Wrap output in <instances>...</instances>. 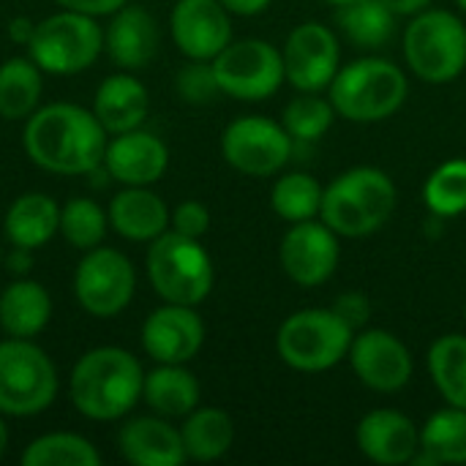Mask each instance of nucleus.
<instances>
[{"label":"nucleus","mask_w":466,"mask_h":466,"mask_svg":"<svg viewBox=\"0 0 466 466\" xmlns=\"http://www.w3.org/2000/svg\"><path fill=\"white\" fill-rule=\"evenodd\" d=\"M27 158L52 175H90L104 164L106 128L98 117L79 104H46L38 106L25 123Z\"/></svg>","instance_id":"1"},{"label":"nucleus","mask_w":466,"mask_h":466,"mask_svg":"<svg viewBox=\"0 0 466 466\" xmlns=\"http://www.w3.org/2000/svg\"><path fill=\"white\" fill-rule=\"evenodd\" d=\"M145 371L123 347H96L85 352L68 380L71 404L87 420L109 423L126 418L142 399Z\"/></svg>","instance_id":"2"},{"label":"nucleus","mask_w":466,"mask_h":466,"mask_svg":"<svg viewBox=\"0 0 466 466\" xmlns=\"http://www.w3.org/2000/svg\"><path fill=\"white\" fill-rule=\"evenodd\" d=\"M396 183L377 167L341 172L322 191L319 218L339 238H369L380 232L396 210Z\"/></svg>","instance_id":"3"},{"label":"nucleus","mask_w":466,"mask_h":466,"mask_svg":"<svg viewBox=\"0 0 466 466\" xmlns=\"http://www.w3.org/2000/svg\"><path fill=\"white\" fill-rule=\"evenodd\" d=\"M328 90L339 117L352 123H380L404 106L410 82L407 74L385 57H358L339 68Z\"/></svg>","instance_id":"4"},{"label":"nucleus","mask_w":466,"mask_h":466,"mask_svg":"<svg viewBox=\"0 0 466 466\" xmlns=\"http://www.w3.org/2000/svg\"><path fill=\"white\" fill-rule=\"evenodd\" d=\"M145 268L153 292L164 303L197 309L210 295L216 281L213 259L199 238H188L175 229H167L150 243Z\"/></svg>","instance_id":"5"},{"label":"nucleus","mask_w":466,"mask_h":466,"mask_svg":"<svg viewBox=\"0 0 466 466\" xmlns=\"http://www.w3.org/2000/svg\"><path fill=\"white\" fill-rule=\"evenodd\" d=\"M352 339L355 330L333 309H303L281 322L276 352L289 369L319 374L350 355Z\"/></svg>","instance_id":"6"},{"label":"nucleus","mask_w":466,"mask_h":466,"mask_svg":"<svg viewBox=\"0 0 466 466\" xmlns=\"http://www.w3.org/2000/svg\"><path fill=\"white\" fill-rule=\"evenodd\" d=\"M410 71L429 85H448L466 68V25L445 8H426L404 30Z\"/></svg>","instance_id":"7"},{"label":"nucleus","mask_w":466,"mask_h":466,"mask_svg":"<svg viewBox=\"0 0 466 466\" xmlns=\"http://www.w3.org/2000/svg\"><path fill=\"white\" fill-rule=\"evenodd\" d=\"M57 388V369L33 339L0 341V415H38L52 407Z\"/></svg>","instance_id":"8"},{"label":"nucleus","mask_w":466,"mask_h":466,"mask_svg":"<svg viewBox=\"0 0 466 466\" xmlns=\"http://www.w3.org/2000/svg\"><path fill=\"white\" fill-rule=\"evenodd\" d=\"M27 52L44 74L71 76L98 60L104 52V30L96 16L63 8L35 22Z\"/></svg>","instance_id":"9"},{"label":"nucleus","mask_w":466,"mask_h":466,"mask_svg":"<svg viewBox=\"0 0 466 466\" xmlns=\"http://www.w3.org/2000/svg\"><path fill=\"white\" fill-rule=\"evenodd\" d=\"M213 68L221 93L238 101H265L287 82L281 49L262 38L229 41L213 57Z\"/></svg>","instance_id":"10"},{"label":"nucleus","mask_w":466,"mask_h":466,"mask_svg":"<svg viewBox=\"0 0 466 466\" xmlns=\"http://www.w3.org/2000/svg\"><path fill=\"white\" fill-rule=\"evenodd\" d=\"M137 289L131 259L106 246L85 251L74 273V298L96 319H112L128 309Z\"/></svg>","instance_id":"11"},{"label":"nucleus","mask_w":466,"mask_h":466,"mask_svg":"<svg viewBox=\"0 0 466 466\" xmlns=\"http://www.w3.org/2000/svg\"><path fill=\"white\" fill-rule=\"evenodd\" d=\"M292 142L281 123L262 115H243L224 128L221 153L232 169L251 177H270L287 167Z\"/></svg>","instance_id":"12"},{"label":"nucleus","mask_w":466,"mask_h":466,"mask_svg":"<svg viewBox=\"0 0 466 466\" xmlns=\"http://www.w3.org/2000/svg\"><path fill=\"white\" fill-rule=\"evenodd\" d=\"M287 82L298 93H322L341 68V46L336 33L322 22L298 25L281 49Z\"/></svg>","instance_id":"13"},{"label":"nucleus","mask_w":466,"mask_h":466,"mask_svg":"<svg viewBox=\"0 0 466 466\" xmlns=\"http://www.w3.org/2000/svg\"><path fill=\"white\" fill-rule=\"evenodd\" d=\"M358 380L377 393H399L410 385L415 363L407 344L382 328H363L355 333L347 355Z\"/></svg>","instance_id":"14"},{"label":"nucleus","mask_w":466,"mask_h":466,"mask_svg":"<svg viewBox=\"0 0 466 466\" xmlns=\"http://www.w3.org/2000/svg\"><path fill=\"white\" fill-rule=\"evenodd\" d=\"M279 259L284 273L300 287H319L325 284L341 259L339 235L319 218L298 221L281 238Z\"/></svg>","instance_id":"15"},{"label":"nucleus","mask_w":466,"mask_h":466,"mask_svg":"<svg viewBox=\"0 0 466 466\" xmlns=\"http://www.w3.org/2000/svg\"><path fill=\"white\" fill-rule=\"evenodd\" d=\"M205 344V322L194 306L164 303L142 325V347L156 363H188Z\"/></svg>","instance_id":"16"},{"label":"nucleus","mask_w":466,"mask_h":466,"mask_svg":"<svg viewBox=\"0 0 466 466\" xmlns=\"http://www.w3.org/2000/svg\"><path fill=\"white\" fill-rule=\"evenodd\" d=\"M169 27L188 60H213L232 41V19L218 0H177Z\"/></svg>","instance_id":"17"},{"label":"nucleus","mask_w":466,"mask_h":466,"mask_svg":"<svg viewBox=\"0 0 466 466\" xmlns=\"http://www.w3.org/2000/svg\"><path fill=\"white\" fill-rule=\"evenodd\" d=\"M360 453L380 466L412 464L420 451V429L399 410H374L355 429Z\"/></svg>","instance_id":"18"},{"label":"nucleus","mask_w":466,"mask_h":466,"mask_svg":"<svg viewBox=\"0 0 466 466\" xmlns=\"http://www.w3.org/2000/svg\"><path fill=\"white\" fill-rule=\"evenodd\" d=\"M104 167L109 177L123 186H153L169 167V150L156 134L131 128L106 142Z\"/></svg>","instance_id":"19"},{"label":"nucleus","mask_w":466,"mask_h":466,"mask_svg":"<svg viewBox=\"0 0 466 466\" xmlns=\"http://www.w3.org/2000/svg\"><path fill=\"white\" fill-rule=\"evenodd\" d=\"M120 456L134 466H180L188 456L169 418H134L117 434Z\"/></svg>","instance_id":"20"},{"label":"nucleus","mask_w":466,"mask_h":466,"mask_svg":"<svg viewBox=\"0 0 466 466\" xmlns=\"http://www.w3.org/2000/svg\"><path fill=\"white\" fill-rule=\"evenodd\" d=\"M109 227L134 243H153L172 224L167 202L150 186H123L109 202Z\"/></svg>","instance_id":"21"},{"label":"nucleus","mask_w":466,"mask_h":466,"mask_svg":"<svg viewBox=\"0 0 466 466\" xmlns=\"http://www.w3.org/2000/svg\"><path fill=\"white\" fill-rule=\"evenodd\" d=\"M104 46L120 68H145L158 52V25L147 8L126 3L112 14L104 33Z\"/></svg>","instance_id":"22"},{"label":"nucleus","mask_w":466,"mask_h":466,"mask_svg":"<svg viewBox=\"0 0 466 466\" xmlns=\"http://www.w3.org/2000/svg\"><path fill=\"white\" fill-rule=\"evenodd\" d=\"M147 112H150L147 87L131 74H112L96 90L93 115L112 137L139 128L147 117Z\"/></svg>","instance_id":"23"},{"label":"nucleus","mask_w":466,"mask_h":466,"mask_svg":"<svg viewBox=\"0 0 466 466\" xmlns=\"http://www.w3.org/2000/svg\"><path fill=\"white\" fill-rule=\"evenodd\" d=\"M52 319V298L44 284L16 279L0 292V328L14 339H35Z\"/></svg>","instance_id":"24"},{"label":"nucleus","mask_w":466,"mask_h":466,"mask_svg":"<svg viewBox=\"0 0 466 466\" xmlns=\"http://www.w3.org/2000/svg\"><path fill=\"white\" fill-rule=\"evenodd\" d=\"M3 227L11 246L41 248L60 232V205L41 191L22 194L11 202Z\"/></svg>","instance_id":"25"},{"label":"nucleus","mask_w":466,"mask_h":466,"mask_svg":"<svg viewBox=\"0 0 466 466\" xmlns=\"http://www.w3.org/2000/svg\"><path fill=\"white\" fill-rule=\"evenodd\" d=\"M199 380L186 369V363H158L145 374L142 399L161 418H186L199 407Z\"/></svg>","instance_id":"26"},{"label":"nucleus","mask_w":466,"mask_h":466,"mask_svg":"<svg viewBox=\"0 0 466 466\" xmlns=\"http://www.w3.org/2000/svg\"><path fill=\"white\" fill-rule=\"evenodd\" d=\"M412 464H466V410L448 404L426 420Z\"/></svg>","instance_id":"27"},{"label":"nucleus","mask_w":466,"mask_h":466,"mask_svg":"<svg viewBox=\"0 0 466 466\" xmlns=\"http://www.w3.org/2000/svg\"><path fill=\"white\" fill-rule=\"evenodd\" d=\"M180 437L191 461H218L235 442V423L229 412L218 407H197L186 415Z\"/></svg>","instance_id":"28"},{"label":"nucleus","mask_w":466,"mask_h":466,"mask_svg":"<svg viewBox=\"0 0 466 466\" xmlns=\"http://www.w3.org/2000/svg\"><path fill=\"white\" fill-rule=\"evenodd\" d=\"M336 25L360 49H380L396 33V14L382 0H352L336 5Z\"/></svg>","instance_id":"29"},{"label":"nucleus","mask_w":466,"mask_h":466,"mask_svg":"<svg viewBox=\"0 0 466 466\" xmlns=\"http://www.w3.org/2000/svg\"><path fill=\"white\" fill-rule=\"evenodd\" d=\"M30 57H11L0 66V117L27 120L41 101L44 79Z\"/></svg>","instance_id":"30"},{"label":"nucleus","mask_w":466,"mask_h":466,"mask_svg":"<svg viewBox=\"0 0 466 466\" xmlns=\"http://www.w3.org/2000/svg\"><path fill=\"white\" fill-rule=\"evenodd\" d=\"M429 374L451 407L466 410V336L448 333L429 350Z\"/></svg>","instance_id":"31"},{"label":"nucleus","mask_w":466,"mask_h":466,"mask_svg":"<svg viewBox=\"0 0 466 466\" xmlns=\"http://www.w3.org/2000/svg\"><path fill=\"white\" fill-rule=\"evenodd\" d=\"M25 466H98L101 453L96 445L79 434L71 431H52L44 437H35L22 451Z\"/></svg>","instance_id":"32"},{"label":"nucleus","mask_w":466,"mask_h":466,"mask_svg":"<svg viewBox=\"0 0 466 466\" xmlns=\"http://www.w3.org/2000/svg\"><path fill=\"white\" fill-rule=\"evenodd\" d=\"M322 186L314 175L309 172H289L273 183L270 191V208L276 210L279 218L298 224V221H311L322 210Z\"/></svg>","instance_id":"33"},{"label":"nucleus","mask_w":466,"mask_h":466,"mask_svg":"<svg viewBox=\"0 0 466 466\" xmlns=\"http://www.w3.org/2000/svg\"><path fill=\"white\" fill-rule=\"evenodd\" d=\"M423 199L437 218L466 213V158H451L437 167L423 186Z\"/></svg>","instance_id":"34"},{"label":"nucleus","mask_w":466,"mask_h":466,"mask_svg":"<svg viewBox=\"0 0 466 466\" xmlns=\"http://www.w3.org/2000/svg\"><path fill=\"white\" fill-rule=\"evenodd\" d=\"M336 120V106L330 98L319 93H300L284 106L281 126L295 142H317L322 139Z\"/></svg>","instance_id":"35"},{"label":"nucleus","mask_w":466,"mask_h":466,"mask_svg":"<svg viewBox=\"0 0 466 466\" xmlns=\"http://www.w3.org/2000/svg\"><path fill=\"white\" fill-rule=\"evenodd\" d=\"M109 216L87 197H74L60 208V235L79 251H90L104 243Z\"/></svg>","instance_id":"36"},{"label":"nucleus","mask_w":466,"mask_h":466,"mask_svg":"<svg viewBox=\"0 0 466 466\" xmlns=\"http://www.w3.org/2000/svg\"><path fill=\"white\" fill-rule=\"evenodd\" d=\"M175 87L186 104H210L221 93L213 60H191L188 66H183L177 71Z\"/></svg>","instance_id":"37"},{"label":"nucleus","mask_w":466,"mask_h":466,"mask_svg":"<svg viewBox=\"0 0 466 466\" xmlns=\"http://www.w3.org/2000/svg\"><path fill=\"white\" fill-rule=\"evenodd\" d=\"M172 229L188 238H202L210 229V210L199 199H186L172 210Z\"/></svg>","instance_id":"38"},{"label":"nucleus","mask_w":466,"mask_h":466,"mask_svg":"<svg viewBox=\"0 0 466 466\" xmlns=\"http://www.w3.org/2000/svg\"><path fill=\"white\" fill-rule=\"evenodd\" d=\"M355 333L358 330H363L366 325H369V319H371V300L363 295V292H341L336 300H333V306H330Z\"/></svg>","instance_id":"39"},{"label":"nucleus","mask_w":466,"mask_h":466,"mask_svg":"<svg viewBox=\"0 0 466 466\" xmlns=\"http://www.w3.org/2000/svg\"><path fill=\"white\" fill-rule=\"evenodd\" d=\"M60 8H68V11H79V14H87V16H106V14H115L117 8H123L128 0H55Z\"/></svg>","instance_id":"40"},{"label":"nucleus","mask_w":466,"mask_h":466,"mask_svg":"<svg viewBox=\"0 0 466 466\" xmlns=\"http://www.w3.org/2000/svg\"><path fill=\"white\" fill-rule=\"evenodd\" d=\"M33 248H22V246H11V251L3 257V265H5V270L11 273V276H16V279H22V276H27L30 270H33Z\"/></svg>","instance_id":"41"},{"label":"nucleus","mask_w":466,"mask_h":466,"mask_svg":"<svg viewBox=\"0 0 466 466\" xmlns=\"http://www.w3.org/2000/svg\"><path fill=\"white\" fill-rule=\"evenodd\" d=\"M229 14H238V16H259L273 0H218Z\"/></svg>","instance_id":"42"},{"label":"nucleus","mask_w":466,"mask_h":466,"mask_svg":"<svg viewBox=\"0 0 466 466\" xmlns=\"http://www.w3.org/2000/svg\"><path fill=\"white\" fill-rule=\"evenodd\" d=\"M33 30H35V22H30L27 16H16V19H11V25H8L11 41H14V44H25V46L30 44Z\"/></svg>","instance_id":"43"},{"label":"nucleus","mask_w":466,"mask_h":466,"mask_svg":"<svg viewBox=\"0 0 466 466\" xmlns=\"http://www.w3.org/2000/svg\"><path fill=\"white\" fill-rule=\"evenodd\" d=\"M396 16H415L431 5V0H382Z\"/></svg>","instance_id":"44"},{"label":"nucleus","mask_w":466,"mask_h":466,"mask_svg":"<svg viewBox=\"0 0 466 466\" xmlns=\"http://www.w3.org/2000/svg\"><path fill=\"white\" fill-rule=\"evenodd\" d=\"M5 448H8V429H5V420H3V415H0V459H3V453H5Z\"/></svg>","instance_id":"45"},{"label":"nucleus","mask_w":466,"mask_h":466,"mask_svg":"<svg viewBox=\"0 0 466 466\" xmlns=\"http://www.w3.org/2000/svg\"><path fill=\"white\" fill-rule=\"evenodd\" d=\"M325 3H330V5H344V3H352V0H325Z\"/></svg>","instance_id":"46"},{"label":"nucleus","mask_w":466,"mask_h":466,"mask_svg":"<svg viewBox=\"0 0 466 466\" xmlns=\"http://www.w3.org/2000/svg\"><path fill=\"white\" fill-rule=\"evenodd\" d=\"M456 3H459V8L466 14V0H456Z\"/></svg>","instance_id":"47"},{"label":"nucleus","mask_w":466,"mask_h":466,"mask_svg":"<svg viewBox=\"0 0 466 466\" xmlns=\"http://www.w3.org/2000/svg\"><path fill=\"white\" fill-rule=\"evenodd\" d=\"M3 257H5V254H3V246H0V262H3Z\"/></svg>","instance_id":"48"},{"label":"nucleus","mask_w":466,"mask_h":466,"mask_svg":"<svg viewBox=\"0 0 466 466\" xmlns=\"http://www.w3.org/2000/svg\"><path fill=\"white\" fill-rule=\"evenodd\" d=\"M464 317H466V306H464Z\"/></svg>","instance_id":"49"}]
</instances>
